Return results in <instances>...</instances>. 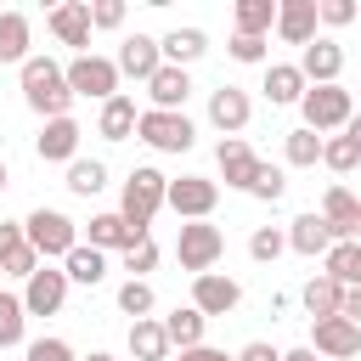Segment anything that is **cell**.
Listing matches in <instances>:
<instances>
[{
    "instance_id": "4",
    "label": "cell",
    "mask_w": 361,
    "mask_h": 361,
    "mask_svg": "<svg viewBox=\"0 0 361 361\" xmlns=\"http://www.w3.org/2000/svg\"><path fill=\"white\" fill-rule=\"evenodd\" d=\"M220 254H226V231H220V226H209V220H186V226H180V237H175L180 271L203 276V271H214Z\"/></svg>"
},
{
    "instance_id": "8",
    "label": "cell",
    "mask_w": 361,
    "mask_h": 361,
    "mask_svg": "<svg viewBox=\"0 0 361 361\" xmlns=\"http://www.w3.org/2000/svg\"><path fill=\"white\" fill-rule=\"evenodd\" d=\"M214 203H220V186H214L209 175H180V180H169V209H175L180 220H209Z\"/></svg>"
},
{
    "instance_id": "18",
    "label": "cell",
    "mask_w": 361,
    "mask_h": 361,
    "mask_svg": "<svg viewBox=\"0 0 361 361\" xmlns=\"http://www.w3.org/2000/svg\"><path fill=\"white\" fill-rule=\"evenodd\" d=\"M333 243H338V237H333V226H327L316 209H310V214H299V220L288 226V248H293V254H305V259H316V254L327 259V248H333Z\"/></svg>"
},
{
    "instance_id": "6",
    "label": "cell",
    "mask_w": 361,
    "mask_h": 361,
    "mask_svg": "<svg viewBox=\"0 0 361 361\" xmlns=\"http://www.w3.org/2000/svg\"><path fill=\"white\" fill-rule=\"evenodd\" d=\"M299 107H305V130H316V135L322 130H344L355 118V102H350L344 85H310Z\"/></svg>"
},
{
    "instance_id": "34",
    "label": "cell",
    "mask_w": 361,
    "mask_h": 361,
    "mask_svg": "<svg viewBox=\"0 0 361 361\" xmlns=\"http://www.w3.org/2000/svg\"><path fill=\"white\" fill-rule=\"evenodd\" d=\"M23 327H28V305H23V293H6V288H0V350L23 344Z\"/></svg>"
},
{
    "instance_id": "50",
    "label": "cell",
    "mask_w": 361,
    "mask_h": 361,
    "mask_svg": "<svg viewBox=\"0 0 361 361\" xmlns=\"http://www.w3.org/2000/svg\"><path fill=\"white\" fill-rule=\"evenodd\" d=\"M282 361H316V350H288Z\"/></svg>"
},
{
    "instance_id": "5",
    "label": "cell",
    "mask_w": 361,
    "mask_h": 361,
    "mask_svg": "<svg viewBox=\"0 0 361 361\" xmlns=\"http://www.w3.org/2000/svg\"><path fill=\"white\" fill-rule=\"evenodd\" d=\"M62 73H68V90H73V96H96V102H113V96H118V79H124L113 56H90V51L73 56Z\"/></svg>"
},
{
    "instance_id": "35",
    "label": "cell",
    "mask_w": 361,
    "mask_h": 361,
    "mask_svg": "<svg viewBox=\"0 0 361 361\" xmlns=\"http://www.w3.org/2000/svg\"><path fill=\"white\" fill-rule=\"evenodd\" d=\"M288 164L293 169H310V164H322V135L316 130H288Z\"/></svg>"
},
{
    "instance_id": "16",
    "label": "cell",
    "mask_w": 361,
    "mask_h": 361,
    "mask_svg": "<svg viewBox=\"0 0 361 361\" xmlns=\"http://www.w3.org/2000/svg\"><path fill=\"white\" fill-rule=\"evenodd\" d=\"M214 158H220V175H226V186H237V192H248V186H254V175H259V158H254V147H248L243 135H226Z\"/></svg>"
},
{
    "instance_id": "2",
    "label": "cell",
    "mask_w": 361,
    "mask_h": 361,
    "mask_svg": "<svg viewBox=\"0 0 361 361\" xmlns=\"http://www.w3.org/2000/svg\"><path fill=\"white\" fill-rule=\"evenodd\" d=\"M164 203H169V175H158L152 164L130 169L124 197H118V214L130 220V231H135V237H147V226H152V214H158Z\"/></svg>"
},
{
    "instance_id": "13",
    "label": "cell",
    "mask_w": 361,
    "mask_h": 361,
    "mask_svg": "<svg viewBox=\"0 0 361 361\" xmlns=\"http://www.w3.org/2000/svg\"><path fill=\"white\" fill-rule=\"evenodd\" d=\"M322 220L333 226L338 243H355V237H361V203H355V192H350V186H327V197H322Z\"/></svg>"
},
{
    "instance_id": "51",
    "label": "cell",
    "mask_w": 361,
    "mask_h": 361,
    "mask_svg": "<svg viewBox=\"0 0 361 361\" xmlns=\"http://www.w3.org/2000/svg\"><path fill=\"white\" fill-rule=\"evenodd\" d=\"M85 361H118V355H107V350H96V355H85Z\"/></svg>"
},
{
    "instance_id": "32",
    "label": "cell",
    "mask_w": 361,
    "mask_h": 361,
    "mask_svg": "<svg viewBox=\"0 0 361 361\" xmlns=\"http://www.w3.org/2000/svg\"><path fill=\"white\" fill-rule=\"evenodd\" d=\"M237 34H254L265 39V28H276V0H237Z\"/></svg>"
},
{
    "instance_id": "1",
    "label": "cell",
    "mask_w": 361,
    "mask_h": 361,
    "mask_svg": "<svg viewBox=\"0 0 361 361\" xmlns=\"http://www.w3.org/2000/svg\"><path fill=\"white\" fill-rule=\"evenodd\" d=\"M23 96H28V107L51 124V118H68V107H73V90H68V73L51 62V56H28L23 62Z\"/></svg>"
},
{
    "instance_id": "10",
    "label": "cell",
    "mask_w": 361,
    "mask_h": 361,
    "mask_svg": "<svg viewBox=\"0 0 361 361\" xmlns=\"http://www.w3.org/2000/svg\"><path fill=\"white\" fill-rule=\"evenodd\" d=\"M62 299H68V271H51V265H39V271L28 276V288H23L28 316H56Z\"/></svg>"
},
{
    "instance_id": "44",
    "label": "cell",
    "mask_w": 361,
    "mask_h": 361,
    "mask_svg": "<svg viewBox=\"0 0 361 361\" xmlns=\"http://www.w3.org/2000/svg\"><path fill=\"white\" fill-rule=\"evenodd\" d=\"M23 243H28V231H23V220H0V265H6V259H11V254H17Z\"/></svg>"
},
{
    "instance_id": "7",
    "label": "cell",
    "mask_w": 361,
    "mask_h": 361,
    "mask_svg": "<svg viewBox=\"0 0 361 361\" xmlns=\"http://www.w3.org/2000/svg\"><path fill=\"white\" fill-rule=\"evenodd\" d=\"M135 135H141L152 152H186V147L197 141V130H192V118H186V113H158V107H147V113H141Z\"/></svg>"
},
{
    "instance_id": "48",
    "label": "cell",
    "mask_w": 361,
    "mask_h": 361,
    "mask_svg": "<svg viewBox=\"0 0 361 361\" xmlns=\"http://www.w3.org/2000/svg\"><path fill=\"white\" fill-rule=\"evenodd\" d=\"M344 316L361 327V288H344Z\"/></svg>"
},
{
    "instance_id": "43",
    "label": "cell",
    "mask_w": 361,
    "mask_h": 361,
    "mask_svg": "<svg viewBox=\"0 0 361 361\" xmlns=\"http://www.w3.org/2000/svg\"><path fill=\"white\" fill-rule=\"evenodd\" d=\"M231 62H265V39H254V34H231Z\"/></svg>"
},
{
    "instance_id": "49",
    "label": "cell",
    "mask_w": 361,
    "mask_h": 361,
    "mask_svg": "<svg viewBox=\"0 0 361 361\" xmlns=\"http://www.w3.org/2000/svg\"><path fill=\"white\" fill-rule=\"evenodd\" d=\"M344 135H350V141H355V147H361V113H355V118H350V124H344Z\"/></svg>"
},
{
    "instance_id": "24",
    "label": "cell",
    "mask_w": 361,
    "mask_h": 361,
    "mask_svg": "<svg viewBox=\"0 0 361 361\" xmlns=\"http://www.w3.org/2000/svg\"><path fill=\"white\" fill-rule=\"evenodd\" d=\"M265 96H271V107L305 102V73H299V62H271V68H265Z\"/></svg>"
},
{
    "instance_id": "22",
    "label": "cell",
    "mask_w": 361,
    "mask_h": 361,
    "mask_svg": "<svg viewBox=\"0 0 361 361\" xmlns=\"http://www.w3.org/2000/svg\"><path fill=\"white\" fill-rule=\"evenodd\" d=\"M135 124H141V113H135V96H113V102H102V118H96V135H107V141H130L135 135Z\"/></svg>"
},
{
    "instance_id": "52",
    "label": "cell",
    "mask_w": 361,
    "mask_h": 361,
    "mask_svg": "<svg viewBox=\"0 0 361 361\" xmlns=\"http://www.w3.org/2000/svg\"><path fill=\"white\" fill-rule=\"evenodd\" d=\"M0 192H6V164H0Z\"/></svg>"
},
{
    "instance_id": "23",
    "label": "cell",
    "mask_w": 361,
    "mask_h": 361,
    "mask_svg": "<svg viewBox=\"0 0 361 361\" xmlns=\"http://www.w3.org/2000/svg\"><path fill=\"white\" fill-rule=\"evenodd\" d=\"M299 299H305V310H310V322H327V316H344V282H333L327 271H322V276H310Z\"/></svg>"
},
{
    "instance_id": "38",
    "label": "cell",
    "mask_w": 361,
    "mask_h": 361,
    "mask_svg": "<svg viewBox=\"0 0 361 361\" xmlns=\"http://www.w3.org/2000/svg\"><path fill=\"white\" fill-rule=\"evenodd\" d=\"M152 305H158V299H152V282H124V288H118V310H124V316L141 322Z\"/></svg>"
},
{
    "instance_id": "17",
    "label": "cell",
    "mask_w": 361,
    "mask_h": 361,
    "mask_svg": "<svg viewBox=\"0 0 361 361\" xmlns=\"http://www.w3.org/2000/svg\"><path fill=\"white\" fill-rule=\"evenodd\" d=\"M79 124L73 118H51L45 130H39V141H34V152H39V164H73V152H79Z\"/></svg>"
},
{
    "instance_id": "41",
    "label": "cell",
    "mask_w": 361,
    "mask_h": 361,
    "mask_svg": "<svg viewBox=\"0 0 361 361\" xmlns=\"http://www.w3.org/2000/svg\"><path fill=\"white\" fill-rule=\"evenodd\" d=\"M23 355H28V361H73L68 338H34V344H28Z\"/></svg>"
},
{
    "instance_id": "33",
    "label": "cell",
    "mask_w": 361,
    "mask_h": 361,
    "mask_svg": "<svg viewBox=\"0 0 361 361\" xmlns=\"http://www.w3.org/2000/svg\"><path fill=\"white\" fill-rule=\"evenodd\" d=\"M102 186H107V164L102 158H73L68 164V192L73 197H96Z\"/></svg>"
},
{
    "instance_id": "42",
    "label": "cell",
    "mask_w": 361,
    "mask_h": 361,
    "mask_svg": "<svg viewBox=\"0 0 361 361\" xmlns=\"http://www.w3.org/2000/svg\"><path fill=\"white\" fill-rule=\"evenodd\" d=\"M124 23V0H96L90 6V28H118Z\"/></svg>"
},
{
    "instance_id": "31",
    "label": "cell",
    "mask_w": 361,
    "mask_h": 361,
    "mask_svg": "<svg viewBox=\"0 0 361 361\" xmlns=\"http://www.w3.org/2000/svg\"><path fill=\"white\" fill-rule=\"evenodd\" d=\"M322 265H327V276H333V282H344V288H361V243H333Z\"/></svg>"
},
{
    "instance_id": "14",
    "label": "cell",
    "mask_w": 361,
    "mask_h": 361,
    "mask_svg": "<svg viewBox=\"0 0 361 361\" xmlns=\"http://www.w3.org/2000/svg\"><path fill=\"white\" fill-rule=\"evenodd\" d=\"M51 34L85 56V45H90V0H62V6H51Z\"/></svg>"
},
{
    "instance_id": "27",
    "label": "cell",
    "mask_w": 361,
    "mask_h": 361,
    "mask_svg": "<svg viewBox=\"0 0 361 361\" xmlns=\"http://www.w3.org/2000/svg\"><path fill=\"white\" fill-rule=\"evenodd\" d=\"M130 355H135V361H169V333H164V322L141 316V322L130 327Z\"/></svg>"
},
{
    "instance_id": "28",
    "label": "cell",
    "mask_w": 361,
    "mask_h": 361,
    "mask_svg": "<svg viewBox=\"0 0 361 361\" xmlns=\"http://www.w3.org/2000/svg\"><path fill=\"white\" fill-rule=\"evenodd\" d=\"M158 45H164V62H169V68H186V62H197V56L209 51L203 28H169Z\"/></svg>"
},
{
    "instance_id": "36",
    "label": "cell",
    "mask_w": 361,
    "mask_h": 361,
    "mask_svg": "<svg viewBox=\"0 0 361 361\" xmlns=\"http://www.w3.org/2000/svg\"><path fill=\"white\" fill-rule=\"evenodd\" d=\"M322 164L338 169V175H350V169L361 164V147H355L350 135H327V141H322Z\"/></svg>"
},
{
    "instance_id": "39",
    "label": "cell",
    "mask_w": 361,
    "mask_h": 361,
    "mask_svg": "<svg viewBox=\"0 0 361 361\" xmlns=\"http://www.w3.org/2000/svg\"><path fill=\"white\" fill-rule=\"evenodd\" d=\"M152 265H158V243H152V237L135 243V248H124V271H130V282H147Z\"/></svg>"
},
{
    "instance_id": "15",
    "label": "cell",
    "mask_w": 361,
    "mask_h": 361,
    "mask_svg": "<svg viewBox=\"0 0 361 361\" xmlns=\"http://www.w3.org/2000/svg\"><path fill=\"white\" fill-rule=\"evenodd\" d=\"M113 62H118V73H130V79H141V85H147V79L164 68V45H158V39H147V34H130V39L118 45V56H113Z\"/></svg>"
},
{
    "instance_id": "11",
    "label": "cell",
    "mask_w": 361,
    "mask_h": 361,
    "mask_svg": "<svg viewBox=\"0 0 361 361\" xmlns=\"http://www.w3.org/2000/svg\"><path fill=\"white\" fill-rule=\"evenodd\" d=\"M310 338H316V350H322L327 361H350V355L361 350V327H355L350 316H327V322H310Z\"/></svg>"
},
{
    "instance_id": "46",
    "label": "cell",
    "mask_w": 361,
    "mask_h": 361,
    "mask_svg": "<svg viewBox=\"0 0 361 361\" xmlns=\"http://www.w3.org/2000/svg\"><path fill=\"white\" fill-rule=\"evenodd\" d=\"M237 361H282V350H271L265 338H254V344H243V350H237Z\"/></svg>"
},
{
    "instance_id": "45",
    "label": "cell",
    "mask_w": 361,
    "mask_h": 361,
    "mask_svg": "<svg viewBox=\"0 0 361 361\" xmlns=\"http://www.w3.org/2000/svg\"><path fill=\"white\" fill-rule=\"evenodd\" d=\"M322 23H327V28L355 23V0H322Z\"/></svg>"
},
{
    "instance_id": "3",
    "label": "cell",
    "mask_w": 361,
    "mask_h": 361,
    "mask_svg": "<svg viewBox=\"0 0 361 361\" xmlns=\"http://www.w3.org/2000/svg\"><path fill=\"white\" fill-rule=\"evenodd\" d=\"M23 231H28V243H34L39 259H68V254L79 248V226H73L62 209H34V214L23 220Z\"/></svg>"
},
{
    "instance_id": "19",
    "label": "cell",
    "mask_w": 361,
    "mask_h": 361,
    "mask_svg": "<svg viewBox=\"0 0 361 361\" xmlns=\"http://www.w3.org/2000/svg\"><path fill=\"white\" fill-rule=\"evenodd\" d=\"M338 68H344V51H338L333 39H310L305 56H299L305 85H338Z\"/></svg>"
},
{
    "instance_id": "25",
    "label": "cell",
    "mask_w": 361,
    "mask_h": 361,
    "mask_svg": "<svg viewBox=\"0 0 361 361\" xmlns=\"http://www.w3.org/2000/svg\"><path fill=\"white\" fill-rule=\"evenodd\" d=\"M135 243H147V237H135L130 231V220L113 209V214H90V248H135Z\"/></svg>"
},
{
    "instance_id": "26",
    "label": "cell",
    "mask_w": 361,
    "mask_h": 361,
    "mask_svg": "<svg viewBox=\"0 0 361 361\" xmlns=\"http://www.w3.org/2000/svg\"><path fill=\"white\" fill-rule=\"evenodd\" d=\"M203 310L197 305H175L169 316H164V333H169V344H180V350H197L203 344Z\"/></svg>"
},
{
    "instance_id": "29",
    "label": "cell",
    "mask_w": 361,
    "mask_h": 361,
    "mask_svg": "<svg viewBox=\"0 0 361 361\" xmlns=\"http://www.w3.org/2000/svg\"><path fill=\"white\" fill-rule=\"evenodd\" d=\"M62 271H68V282H85V288H96L102 276H107V259H102V248H90V243H79L68 259H62Z\"/></svg>"
},
{
    "instance_id": "9",
    "label": "cell",
    "mask_w": 361,
    "mask_h": 361,
    "mask_svg": "<svg viewBox=\"0 0 361 361\" xmlns=\"http://www.w3.org/2000/svg\"><path fill=\"white\" fill-rule=\"evenodd\" d=\"M322 23V0H276V34L288 45H310Z\"/></svg>"
},
{
    "instance_id": "53",
    "label": "cell",
    "mask_w": 361,
    "mask_h": 361,
    "mask_svg": "<svg viewBox=\"0 0 361 361\" xmlns=\"http://www.w3.org/2000/svg\"><path fill=\"white\" fill-rule=\"evenodd\" d=\"M0 276H6V271H0Z\"/></svg>"
},
{
    "instance_id": "40",
    "label": "cell",
    "mask_w": 361,
    "mask_h": 361,
    "mask_svg": "<svg viewBox=\"0 0 361 361\" xmlns=\"http://www.w3.org/2000/svg\"><path fill=\"white\" fill-rule=\"evenodd\" d=\"M248 192H254L259 203H276V197L288 192V175H282V169H271V164H259V175H254V186H248Z\"/></svg>"
},
{
    "instance_id": "21",
    "label": "cell",
    "mask_w": 361,
    "mask_h": 361,
    "mask_svg": "<svg viewBox=\"0 0 361 361\" xmlns=\"http://www.w3.org/2000/svg\"><path fill=\"white\" fill-rule=\"evenodd\" d=\"M248 113H254V107H248V96H243L237 85H220V90L209 96V124L226 130V135H237V130L248 124Z\"/></svg>"
},
{
    "instance_id": "47",
    "label": "cell",
    "mask_w": 361,
    "mask_h": 361,
    "mask_svg": "<svg viewBox=\"0 0 361 361\" xmlns=\"http://www.w3.org/2000/svg\"><path fill=\"white\" fill-rule=\"evenodd\" d=\"M180 361H237V355H226L214 344H197V350H180Z\"/></svg>"
},
{
    "instance_id": "30",
    "label": "cell",
    "mask_w": 361,
    "mask_h": 361,
    "mask_svg": "<svg viewBox=\"0 0 361 361\" xmlns=\"http://www.w3.org/2000/svg\"><path fill=\"white\" fill-rule=\"evenodd\" d=\"M0 62H28V17L0 11Z\"/></svg>"
},
{
    "instance_id": "37",
    "label": "cell",
    "mask_w": 361,
    "mask_h": 361,
    "mask_svg": "<svg viewBox=\"0 0 361 361\" xmlns=\"http://www.w3.org/2000/svg\"><path fill=\"white\" fill-rule=\"evenodd\" d=\"M282 248H288V231H276V226H259V231L248 237V254H254L259 265H271V259H276Z\"/></svg>"
},
{
    "instance_id": "20",
    "label": "cell",
    "mask_w": 361,
    "mask_h": 361,
    "mask_svg": "<svg viewBox=\"0 0 361 361\" xmlns=\"http://www.w3.org/2000/svg\"><path fill=\"white\" fill-rule=\"evenodd\" d=\"M147 96H152V107L158 113H180V102L192 96V79H186V68H158L152 79H147Z\"/></svg>"
},
{
    "instance_id": "12",
    "label": "cell",
    "mask_w": 361,
    "mask_h": 361,
    "mask_svg": "<svg viewBox=\"0 0 361 361\" xmlns=\"http://www.w3.org/2000/svg\"><path fill=\"white\" fill-rule=\"evenodd\" d=\"M237 299H243V288H237L231 276H220V271L192 276V305H197L203 316H226V310H237Z\"/></svg>"
}]
</instances>
